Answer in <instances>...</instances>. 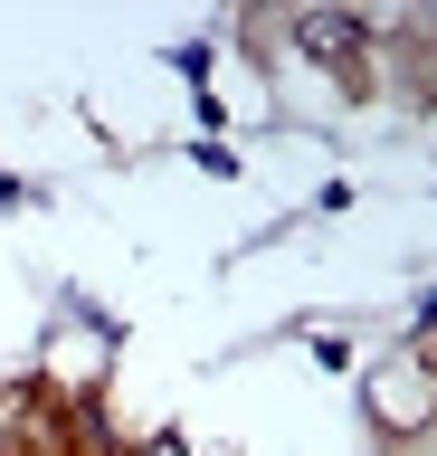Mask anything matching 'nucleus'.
I'll return each instance as SVG.
<instances>
[{"label":"nucleus","instance_id":"f257e3e1","mask_svg":"<svg viewBox=\"0 0 437 456\" xmlns=\"http://www.w3.org/2000/svg\"><path fill=\"white\" fill-rule=\"evenodd\" d=\"M361 399H371L380 437H428V352H400V362H380L371 380H361Z\"/></svg>","mask_w":437,"mask_h":456},{"label":"nucleus","instance_id":"f03ea898","mask_svg":"<svg viewBox=\"0 0 437 456\" xmlns=\"http://www.w3.org/2000/svg\"><path fill=\"white\" fill-rule=\"evenodd\" d=\"M286 28L314 48V67H352L361 57V10H295Z\"/></svg>","mask_w":437,"mask_h":456},{"label":"nucleus","instance_id":"20e7f679","mask_svg":"<svg viewBox=\"0 0 437 456\" xmlns=\"http://www.w3.org/2000/svg\"><path fill=\"white\" fill-rule=\"evenodd\" d=\"M390 456H437V447H428V437H390Z\"/></svg>","mask_w":437,"mask_h":456},{"label":"nucleus","instance_id":"39448f33","mask_svg":"<svg viewBox=\"0 0 437 456\" xmlns=\"http://www.w3.org/2000/svg\"><path fill=\"white\" fill-rule=\"evenodd\" d=\"M0 200H29V191H20V181H0Z\"/></svg>","mask_w":437,"mask_h":456},{"label":"nucleus","instance_id":"7ed1b4c3","mask_svg":"<svg viewBox=\"0 0 437 456\" xmlns=\"http://www.w3.org/2000/svg\"><path fill=\"white\" fill-rule=\"evenodd\" d=\"M20 419H29V390H0V456H20Z\"/></svg>","mask_w":437,"mask_h":456}]
</instances>
